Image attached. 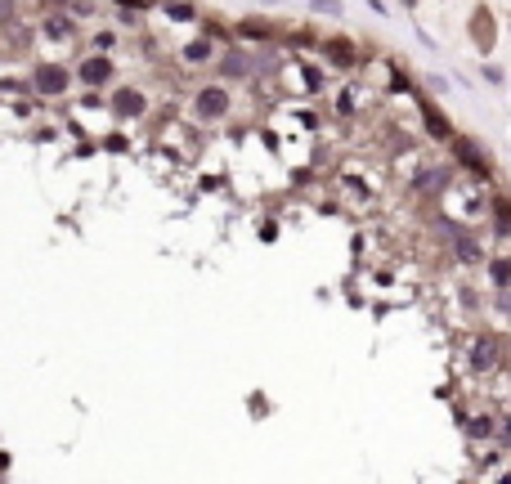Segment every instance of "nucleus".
<instances>
[{"label":"nucleus","mask_w":511,"mask_h":484,"mask_svg":"<svg viewBox=\"0 0 511 484\" xmlns=\"http://www.w3.org/2000/svg\"><path fill=\"white\" fill-rule=\"evenodd\" d=\"M467 363H471V372H480V377H489V372H503L507 363H511V355H507V341L498 332H480L476 341H471V350H467Z\"/></svg>","instance_id":"obj_1"},{"label":"nucleus","mask_w":511,"mask_h":484,"mask_svg":"<svg viewBox=\"0 0 511 484\" xmlns=\"http://www.w3.org/2000/svg\"><path fill=\"white\" fill-rule=\"evenodd\" d=\"M229 113V94H225V86H206V90H198V117L202 121H220Z\"/></svg>","instance_id":"obj_2"},{"label":"nucleus","mask_w":511,"mask_h":484,"mask_svg":"<svg viewBox=\"0 0 511 484\" xmlns=\"http://www.w3.org/2000/svg\"><path fill=\"white\" fill-rule=\"evenodd\" d=\"M448 184H453V171H448V166H426L422 175H412V193H444Z\"/></svg>","instance_id":"obj_3"},{"label":"nucleus","mask_w":511,"mask_h":484,"mask_svg":"<svg viewBox=\"0 0 511 484\" xmlns=\"http://www.w3.org/2000/svg\"><path fill=\"white\" fill-rule=\"evenodd\" d=\"M32 90L36 94H63L68 90V72L63 68H36L32 72Z\"/></svg>","instance_id":"obj_4"},{"label":"nucleus","mask_w":511,"mask_h":484,"mask_svg":"<svg viewBox=\"0 0 511 484\" xmlns=\"http://www.w3.org/2000/svg\"><path fill=\"white\" fill-rule=\"evenodd\" d=\"M448 144H453V157L467 166L471 175H489V162H484V153H480L471 139H448Z\"/></svg>","instance_id":"obj_5"},{"label":"nucleus","mask_w":511,"mask_h":484,"mask_svg":"<svg viewBox=\"0 0 511 484\" xmlns=\"http://www.w3.org/2000/svg\"><path fill=\"white\" fill-rule=\"evenodd\" d=\"M467 421V435L471 440H498V417L489 413V408H480V413H471V417H462Z\"/></svg>","instance_id":"obj_6"},{"label":"nucleus","mask_w":511,"mask_h":484,"mask_svg":"<svg viewBox=\"0 0 511 484\" xmlns=\"http://www.w3.org/2000/svg\"><path fill=\"white\" fill-rule=\"evenodd\" d=\"M489 220H493V238L507 242L511 238V202L498 198V193H493V202H489Z\"/></svg>","instance_id":"obj_7"},{"label":"nucleus","mask_w":511,"mask_h":484,"mask_svg":"<svg viewBox=\"0 0 511 484\" xmlns=\"http://www.w3.org/2000/svg\"><path fill=\"white\" fill-rule=\"evenodd\" d=\"M81 81L85 86H103V81H113V63H108V54H94L81 63Z\"/></svg>","instance_id":"obj_8"},{"label":"nucleus","mask_w":511,"mask_h":484,"mask_svg":"<svg viewBox=\"0 0 511 484\" xmlns=\"http://www.w3.org/2000/svg\"><path fill=\"white\" fill-rule=\"evenodd\" d=\"M489 269V287H511V256H484Z\"/></svg>","instance_id":"obj_9"},{"label":"nucleus","mask_w":511,"mask_h":484,"mask_svg":"<svg viewBox=\"0 0 511 484\" xmlns=\"http://www.w3.org/2000/svg\"><path fill=\"white\" fill-rule=\"evenodd\" d=\"M471 36H476L480 50H489V45H493V14H489V9H480V14L471 18Z\"/></svg>","instance_id":"obj_10"},{"label":"nucleus","mask_w":511,"mask_h":484,"mask_svg":"<svg viewBox=\"0 0 511 484\" xmlns=\"http://www.w3.org/2000/svg\"><path fill=\"white\" fill-rule=\"evenodd\" d=\"M422 117H426V130H431V139H448V135H453V126H448V117H440V113H435V108H422Z\"/></svg>","instance_id":"obj_11"},{"label":"nucleus","mask_w":511,"mask_h":484,"mask_svg":"<svg viewBox=\"0 0 511 484\" xmlns=\"http://www.w3.org/2000/svg\"><path fill=\"white\" fill-rule=\"evenodd\" d=\"M139 108H144V94H135V90H121L117 94V113L130 117V113H139Z\"/></svg>","instance_id":"obj_12"},{"label":"nucleus","mask_w":511,"mask_h":484,"mask_svg":"<svg viewBox=\"0 0 511 484\" xmlns=\"http://www.w3.org/2000/svg\"><path fill=\"white\" fill-rule=\"evenodd\" d=\"M184 58H189V63H206V58H211V41H193V45H184Z\"/></svg>","instance_id":"obj_13"},{"label":"nucleus","mask_w":511,"mask_h":484,"mask_svg":"<svg viewBox=\"0 0 511 484\" xmlns=\"http://www.w3.org/2000/svg\"><path fill=\"white\" fill-rule=\"evenodd\" d=\"M327 54L341 58V63H355V45L350 41H327Z\"/></svg>","instance_id":"obj_14"},{"label":"nucleus","mask_w":511,"mask_h":484,"mask_svg":"<svg viewBox=\"0 0 511 484\" xmlns=\"http://www.w3.org/2000/svg\"><path fill=\"white\" fill-rule=\"evenodd\" d=\"M45 32L50 36H72V18H45Z\"/></svg>","instance_id":"obj_15"},{"label":"nucleus","mask_w":511,"mask_h":484,"mask_svg":"<svg viewBox=\"0 0 511 484\" xmlns=\"http://www.w3.org/2000/svg\"><path fill=\"white\" fill-rule=\"evenodd\" d=\"M225 77H242V72H247V68H242V54H225Z\"/></svg>","instance_id":"obj_16"},{"label":"nucleus","mask_w":511,"mask_h":484,"mask_svg":"<svg viewBox=\"0 0 511 484\" xmlns=\"http://www.w3.org/2000/svg\"><path fill=\"white\" fill-rule=\"evenodd\" d=\"M498 444H503V449H511V413L498 417Z\"/></svg>","instance_id":"obj_17"},{"label":"nucleus","mask_w":511,"mask_h":484,"mask_svg":"<svg viewBox=\"0 0 511 484\" xmlns=\"http://www.w3.org/2000/svg\"><path fill=\"white\" fill-rule=\"evenodd\" d=\"M314 14H341V0H310Z\"/></svg>","instance_id":"obj_18"},{"label":"nucleus","mask_w":511,"mask_h":484,"mask_svg":"<svg viewBox=\"0 0 511 484\" xmlns=\"http://www.w3.org/2000/svg\"><path fill=\"white\" fill-rule=\"evenodd\" d=\"M462 305H467V310H480V292H476V287H462Z\"/></svg>","instance_id":"obj_19"},{"label":"nucleus","mask_w":511,"mask_h":484,"mask_svg":"<svg viewBox=\"0 0 511 484\" xmlns=\"http://www.w3.org/2000/svg\"><path fill=\"white\" fill-rule=\"evenodd\" d=\"M5 18H14V9H9L5 0H0V23H5Z\"/></svg>","instance_id":"obj_20"},{"label":"nucleus","mask_w":511,"mask_h":484,"mask_svg":"<svg viewBox=\"0 0 511 484\" xmlns=\"http://www.w3.org/2000/svg\"><path fill=\"white\" fill-rule=\"evenodd\" d=\"M121 5H149V0H121Z\"/></svg>","instance_id":"obj_21"}]
</instances>
